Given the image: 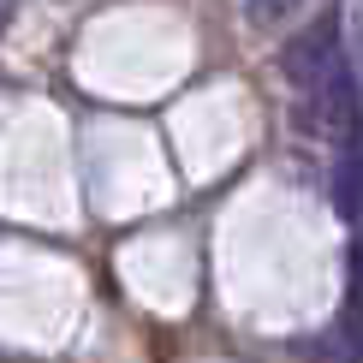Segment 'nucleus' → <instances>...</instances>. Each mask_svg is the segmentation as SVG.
Returning a JSON list of instances; mask_svg holds the SVG:
<instances>
[{"mask_svg": "<svg viewBox=\"0 0 363 363\" xmlns=\"http://www.w3.org/2000/svg\"><path fill=\"white\" fill-rule=\"evenodd\" d=\"M286 60V78H292L298 89H304L310 101H322L328 89H334L345 78V48H340V18L334 12H322L315 24H304L292 42L280 48Z\"/></svg>", "mask_w": 363, "mask_h": 363, "instance_id": "obj_1", "label": "nucleus"}, {"mask_svg": "<svg viewBox=\"0 0 363 363\" xmlns=\"http://www.w3.org/2000/svg\"><path fill=\"white\" fill-rule=\"evenodd\" d=\"M0 24H6V6H0Z\"/></svg>", "mask_w": 363, "mask_h": 363, "instance_id": "obj_3", "label": "nucleus"}, {"mask_svg": "<svg viewBox=\"0 0 363 363\" xmlns=\"http://www.w3.org/2000/svg\"><path fill=\"white\" fill-rule=\"evenodd\" d=\"M352 274H357V286H363V233H357V250H352Z\"/></svg>", "mask_w": 363, "mask_h": 363, "instance_id": "obj_2", "label": "nucleus"}]
</instances>
